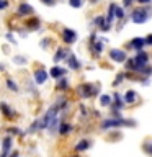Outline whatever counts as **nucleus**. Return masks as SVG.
Wrapping results in <instances>:
<instances>
[{
    "label": "nucleus",
    "mask_w": 152,
    "mask_h": 157,
    "mask_svg": "<svg viewBox=\"0 0 152 157\" xmlns=\"http://www.w3.org/2000/svg\"><path fill=\"white\" fill-rule=\"evenodd\" d=\"M15 62H17V64H25V62H26V59H25V57H20V56H17V57H15Z\"/></svg>",
    "instance_id": "c85d7f7f"
},
{
    "label": "nucleus",
    "mask_w": 152,
    "mask_h": 157,
    "mask_svg": "<svg viewBox=\"0 0 152 157\" xmlns=\"http://www.w3.org/2000/svg\"><path fill=\"white\" fill-rule=\"evenodd\" d=\"M120 126H136L134 121H126V120H118V118H111V120H105L101 128L108 129V128H120Z\"/></svg>",
    "instance_id": "f257e3e1"
},
{
    "label": "nucleus",
    "mask_w": 152,
    "mask_h": 157,
    "mask_svg": "<svg viewBox=\"0 0 152 157\" xmlns=\"http://www.w3.org/2000/svg\"><path fill=\"white\" fill-rule=\"evenodd\" d=\"M62 39H64V41H66L67 44L75 43V41H77V33L74 31V29L64 28V29H62Z\"/></svg>",
    "instance_id": "20e7f679"
},
{
    "label": "nucleus",
    "mask_w": 152,
    "mask_h": 157,
    "mask_svg": "<svg viewBox=\"0 0 152 157\" xmlns=\"http://www.w3.org/2000/svg\"><path fill=\"white\" fill-rule=\"evenodd\" d=\"M57 131L61 132V134H67V132L72 131V124H69V123H61L57 128Z\"/></svg>",
    "instance_id": "f8f14e48"
},
{
    "label": "nucleus",
    "mask_w": 152,
    "mask_h": 157,
    "mask_svg": "<svg viewBox=\"0 0 152 157\" xmlns=\"http://www.w3.org/2000/svg\"><path fill=\"white\" fill-rule=\"evenodd\" d=\"M144 44H152V36H147L146 41H144Z\"/></svg>",
    "instance_id": "7c9ffc66"
},
{
    "label": "nucleus",
    "mask_w": 152,
    "mask_h": 157,
    "mask_svg": "<svg viewBox=\"0 0 152 157\" xmlns=\"http://www.w3.org/2000/svg\"><path fill=\"white\" fill-rule=\"evenodd\" d=\"M115 10H116V5H115V3H111V5H110V8H108V18H106V23H110V25H111V20L115 18Z\"/></svg>",
    "instance_id": "a211bd4d"
},
{
    "label": "nucleus",
    "mask_w": 152,
    "mask_h": 157,
    "mask_svg": "<svg viewBox=\"0 0 152 157\" xmlns=\"http://www.w3.org/2000/svg\"><path fill=\"white\" fill-rule=\"evenodd\" d=\"M7 87L8 88H12L13 92H18V87H17V83H15L12 78H7Z\"/></svg>",
    "instance_id": "4be33fe9"
},
{
    "label": "nucleus",
    "mask_w": 152,
    "mask_h": 157,
    "mask_svg": "<svg viewBox=\"0 0 152 157\" xmlns=\"http://www.w3.org/2000/svg\"><path fill=\"white\" fill-rule=\"evenodd\" d=\"M10 149H12V137L7 136V137L3 139V154H8Z\"/></svg>",
    "instance_id": "dca6fc26"
},
{
    "label": "nucleus",
    "mask_w": 152,
    "mask_h": 157,
    "mask_svg": "<svg viewBox=\"0 0 152 157\" xmlns=\"http://www.w3.org/2000/svg\"><path fill=\"white\" fill-rule=\"evenodd\" d=\"M7 39H8L10 43H13V44L17 43V41H15V39H13V36H12V34H7Z\"/></svg>",
    "instance_id": "2f4dec72"
},
{
    "label": "nucleus",
    "mask_w": 152,
    "mask_h": 157,
    "mask_svg": "<svg viewBox=\"0 0 152 157\" xmlns=\"http://www.w3.org/2000/svg\"><path fill=\"white\" fill-rule=\"evenodd\" d=\"M69 3H70L72 7H75V8L82 7V0H69Z\"/></svg>",
    "instance_id": "393cba45"
},
{
    "label": "nucleus",
    "mask_w": 152,
    "mask_h": 157,
    "mask_svg": "<svg viewBox=\"0 0 152 157\" xmlns=\"http://www.w3.org/2000/svg\"><path fill=\"white\" fill-rule=\"evenodd\" d=\"M131 46L134 49H137V51H141V48L144 46V39H142V38H134L131 41Z\"/></svg>",
    "instance_id": "2eb2a0df"
},
{
    "label": "nucleus",
    "mask_w": 152,
    "mask_h": 157,
    "mask_svg": "<svg viewBox=\"0 0 152 157\" xmlns=\"http://www.w3.org/2000/svg\"><path fill=\"white\" fill-rule=\"evenodd\" d=\"M36 129H39V120H36V121H34V123H33L31 126H29V129H28V132H34V131H36Z\"/></svg>",
    "instance_id": "5701e85b"
},
{
    "label": "nucleus",
    "mask_w": 152,
    "mask_h": 157,
    "mask_svg": "<svg viewBox=\"0 0 152 157\" xmlns=\"http://www.w3.org/2000/svg\"><path fill=\"white\" fill-rule=\"evenodd\" d=\"M93 23H95L98 28H101L103 31H108V29H110V26H111L110 23H106V20L103 18V17H97V18H95V21H93Z\"/></svg>",
    "instance_id": "6e6552de"
},
{
    "label": "nucleus",
    "mask_w": 152,
    "mask_h": 157,
    "mask_svg": "<svg viewBox=\"0 0 152 157\" xmlns=\"http://www.w3.org/2000/svg\"><path fill=\"white\" fill-rule=\"evenodd\" d=\"M59 88H62V90L67 88V80L66 78H61V80H59Z\"/></svg>",
    "instance_id": "a878e982"
},
{
    "label": "nucleus",
    "mask_w": 152,
    "mask_h": 157,
    "mask_svg": "<svg viewBox=\"0 0 152 157\" xmlns=\"http://www.w3.org/2000/svg\"><path fill=\"white\" fill-rule=\"evenodd\" d=\"M48 78V72L44 71V69H38L36 72H34V82L36 83H44Z\"/></svg>",
    "instance_id": "0eeeda50"
},
{
    "label": "nucleus",
    "mask_w": 152,
    "mask_h": 157,
    "mask_svg": "<svg viewBox=\"0 0 152 157\" xmlns=\"http://www.w3.org/2000/svg\"><path fill=\"white\" fill-rule=\"evenodd\" d=\"M41 46H43V48H46V46H49V41H43V43H41Z\"/></svg>",
    "instance_id": "f704fd0d"
},
{
    "label": "nucleus",
    "mask_w": 152,
    "mask_h": 157,
    "mask_svg": "<svg viewBox=\"0 0 152 157\" xmlns=\"http://www.w3.org/2000/svg\"><path fill=\"white\" fill-rule=\"evenodd\" d=\"M74 157H78V155H74Z\"/></svg>",
    "instance_id": "58836bf2"
},
{
    "label": "nucleus",
    "mask_w": 152,
    "mask_h": 157,
    "mask_svg": "<svg viewBox=\"0 0 152 157\" xmlns=\"http://www.w3.org/2000/svg\"><path fill=\"white\" fill-rule=\"evenodd\" d=\"M100 103H101L103 106H108V105L111 103V97H108V95H101V97H100Z\"/></svg>",
    "instance_id": "412c9836"
},
{
    "label": "nucleus",
    "mask_w": 152,
    "mask_h": 157,
    "mask_svg": "<svg viewBox=\"0 0 152 157\" xmlns=\"http://www.w3.org/2000/svg\"><path fill=\"white\" fill-rule=\"evenodd\" d=\"M33 13V7L28 3H21L17 10V15L18 17H26V15H31Z\"/></svg>",
    "instance_id": "423d86ee"
},
{
    "label": "nucleus",
    "mask_w": 152,
    "mask_h": 157,
    "mask_svg": "<svg viewBox=\"0 0 152 157\" xmlns=\"http://www.w3.org/2000/svg\"><path fill=\"white\" fill-rule=\"evenodd\" d=\"M67 61H69V67H70V69H78V67H80V64H78V61H77V59L72 56V54L69 56Z\"/></svg>",
    "instance_id": "aec40b11"
},
{
    "label": "nucleus",
    "mask_w": 152,
    "mask_h": 157,
    "mask_svg": "<svg viewBox=\"0 0 152 157\" xmlns=\"http://www.w3.org/2000/svg\"><path fill=\"white\" fill-rule=\"evenodd\" d=\"M88 147H90V141H88V139H82V141L75 146V151H77V152H80V151H87Z\"/></svg>",
    "instance_id": "9b49d317"
},
{
    "label": "nucleus",
    "mask_w": 152,
    "mask_h": 157,
    "mask_svg": "<svg viewBox=\"0 0 152 157\" xmlns=\"http://www.w3.org/2000/svg\"><path fill=\"white\" fill-rule=\"evenodd\" d=\"M49 74H51V77H54V78H59V77H62V75H64V71H62L61 67H52Z\"/></svg>",
    "instance_id": "f3484780"
},
{
    "label": "nucleus",
    "mask_w": 152,
    "mask_h": 157,
    "mask_svg": "<svg viewBox=\"0 0 152 157\" xmlns=\"http://www.w3.org/2000/svg\"><path fill=\"white\" fill-rule=\"evenodd\" d=\"M39 25H41V21H39L38 18H31L29 21H26L28 29H39Z\"/></svg>",
    "instance_id": "4468645a"
},
{
    "label": "nucleus",
    "mask_w": 152,
    "mask_h": 157,
    "mask_svg": "<svg viewBox=\"0 0 152 157\" xmlns=\"http://www.w3.org/2000/svg\"><path fill=\"white\" fill-rule=\"evenodd\" d=\"M115 17H118V18H124V10L116 7V10H115Z\"/></svg>",
    "instance_id": "b1692460"
},
{
    "label": "nucleus",
    "mask_w": 152,
    "mask_h": 157,
    "mask_svg": "<svg viewBox=\"0 0 152 157\" xmlns=\"http://www.w3.org/2000/svg\"><path fill=\"white\" fill-rule=\"evenodd\" d=\"M97 92H98V90H97L93 85H90V83H82V85L77 87V93H78L82 98H90V97H93V95H97Z\"/></svg>",
    "instance_id": "f03ea898"
},
{
    "label": "nucleus",
    "mask_w": 152,
    "mask_h": 157,
    "mask_svg": "<svg viewBox=\"0 0 152 157\" xmlns=\"http://www.w3.org/2000/svg\"><path fill=\"white\" fill-rule=\"evenodd\" d=\"M92 44V52L93 54H95V56H100V54H101V49H103V44L100 43V41H93V43H90Z\"/></svg>",
    "instance_id": "9d476101"
},
{
    "label": "nucleus",
    "mask_w": 152,
    "mask_h": 157,
    "mask_svg": "<svg viewBox=\"0 0 152 157\" xmlns=\"http://www.w3.org/2000/svg\"><path fill=\"white\" fill-rule=\"evenodd\" d=\"M8 131L12 132V134H21V131H20V129H17V128H10Z\"/></svg>",
    "instance_id": "c756f323"
},
{
    "label": "nucleus",
    "mask_w": 152,
    "mask_h": 157,
    "mask_svg": "<svg viewBox=\"0 0 152 157\" xmlns=\"http://www.w3.org/2000/svg\"><path fill=\"white\" fill-rule=\"evenodd\" d=\"M136 100V92L134 90H127L124 93V103H134Z\"/></svg>",
    "instance_id": "ddd939ff"
},
{
    "label": "nucleus",
    "mask_w": 152,
    "mask_h": 157,
    "mask_svg": "<svg viewBox=\"0 0 152 157\" xmlns=\"http://www.w3.org/2000/svg\"><path fill=\"white\" fill-rule=\"evenodd\" d=\"M67 52H69V51H66V49H59L57 54L54 56V61L59 62V61H62V59H66V57H67Z\"/></svg>",
    "instance_id": "6ab92c4d"
},
{
    "label": "nucleus",
    "mask_w": 152,
    "mask_h": 157,
    "mask_svg": "<svg viewBox=\"0 0 152 157\" xmlns=\"http://www.w3.org/2000/svg\"><path fill=\"white\" fill-rule=\"evenodd\" d=\"M110 57L113 59V61H116V62H124L126 61V52L121 51V49H111Z\"/></svg>",
    "instance_id": "39448f33"
},
{
    "label": "nucleus",
    "mask_w": 152,
    "mask_h": 157,
    "mask_svg": "<svg viewBox=\"0 0 152 157\" xmlns=\"http://www.w3.org/2000/svg\"><path fill=\"white\" fill-rule=\"evenodd\" d=\"M43 3H48V5H54L56 2H54V0H43Z\"/></svg>",
    "instance_id": "72a5a7b5"
},
{
    "label": "nucleus",
    "mask_w": 152,
    "mask_h": 157,
    "mask_svg": "<svg viewBox=\"0 0 152 157\" xmlns=\"http://www.w3.org/2000/svg\"><path fill=\"white\" fill-rule=\"evenodd\" d=\"M0 108H2V113H3L5 118H8V120H13L15 113H13L12 108L8 106V103H2V105H0Z\"/></svg>",
    "instance_id": "1a4fd4ad"
},
{
    "label": "nucleus",
    "mask_w": 152,
    "mask_h": 157,
    "mask_svg": "<svg viewBox=\"0 0 152 157\" xmlns=\"http://www.w3.org/2000/svg\"><path fill=\"white\" fill-rule=\"evenodd\" d=\"M90 2H92V3H97V2H98V0H90Z\"/></svg>",
    "instance_id": "4c0bfd02"
},
{
    "label": "nucleus",
    "mask_w": 152,
    "mask_h": 157,
    "mask_svg": "<svg viewBox=\"0 0 152 157\" xmlns=\"http://www.w3.org/2000/svg\"><path fill=\"white\" fill-rule=\"evenodd\" d=\"M123 3H124V7H129V5L132 3V0H123Z\"/></svg>",
    "instance_id": "473e14b6"
},
{
    "label": "nucleus",
    "mask_w": 152,
    "mask_h": 157,
    "mask_svg": "<svg viewBox=\"0 0 152 157\" xmlns=\"http://www.w3.org/2000/svg\"><path fill=\"white\" fill-rule=\"evenodd\" d=\"M131 18H132V21H134V23H144V21H147V18H149V8L136 10V12H132Z\"/></svg>",
    "instance_id": "7ed1b4c3"
},
{
    "label": "nucleus",
    "mask_w": 152,
    "mask_h": 157,
    "mask_svg": "<svg viewBox=\"0 0 152 157\" xmlns=\"http://www.w3.org/2000/svg\"><path fill=\"white\" fill-rule=\"evenodd\" d=\"M123 77H124V74H118V77H116V82H115V85H120V83L123 82Z\"/></svg>",
    "instance_id": "bb28decb"
},
{
    "label": "nucleus",
    "mask_w": 152,
    "mask_h": 157,
    "mask_svg": "<svg viewBox=\"0 0 152 157\" xmlns=\"http://www.w3.org/2000/svg\"><path fill=\"white\" fill-rule=\"evenodd\" d=\"M7 7H8V0H0V10H3Z\"/></svg>",
    "instance_id": "cd10ccee"
},
{
    "label": "nucleus",
    "mask_w": 152,
    "mask_h": 157,
    "mask_svg": "<svg viewBox=\"0 0 152 157\" xmlns=\"http://www.w3.org/2000/svg\"><path fill=\"white\" fill-rule=\"evenodd\" d=\"M139 3H150V0H137Z\"/></svg>",
    "instance_id": "c9c22d12"
},
{
    "label": "nucleus",
    "mask_w": 152,
    "mask_h": 157,
    "mask_svg": "<svg viewBox=\"0 0 152 157\" xmlns=\"http://www.w3.org/2000/svg\"><path fill=\"white\" fill-rule=\"evenodd\" d=\"M10 157H18V152H13V154L10 155Z\"/></svg>",
    "instance_id": "e433bc0d"
}]
</instances>
